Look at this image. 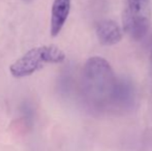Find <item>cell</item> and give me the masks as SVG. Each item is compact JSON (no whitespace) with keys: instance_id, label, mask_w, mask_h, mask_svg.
Returning a JSON list of instances; mask_svg holds the SVG:
<instances>
[{"instance_id":"6da1fadb","label":"cell","mask_w":152,"mask_h":151,"mask_svg":"<svg viewBox=\"0 0 152 151\" xmlns=\"http://www.w3.org/2000/svg\"><path fill=\"white\" fill-rule=\"evenodd\" d=\"M119 83L107 60L92 57L86 62L83 77L84 93L96 107L117 105Z\"/></svg>"},{"instance_id":"7a4b0ae2","label":"cell","mask_w":152,"mask_h":151,"mask_svg":"<svg viewBox=\"0 0 152 151\" xmlns=\"http://www.w3.org/2000/svg\"><path fill=\"white\" fill-rule=\"evenodd\" d=\"M65 59L64 52L55 44L40 46L29 50L10 67L15 78H24L39 71L46 64H57Z\"/></svg>"},{"instance_id":"3957f363","label":"cell","mask_w":152,"mask_h":151,"mask_svg":"<svg viewBox=\"0 0 152 151\" xmlns=\"http://www.w3.org/2000/svg\"><path fill=\"white\" fill-rule=\"evenodd\" d=\"M151 25V0H125L123 27L136 40L142 39Z\"/></svg>"},{"instance_id":"277c9868","label":"cell","mask_w":152,"mask_h":151,"mask_svg":"<svg viewBox=\"0 0 152 151\" xmlns=\"http://www.w3.org/2000/svg\"><path fill=\"white\" fill-rule=\"evenodd\" d=\"M72 0H54L51 12V35L57 36L65 24Z\"/></svg>"},{"instance_id":"5b68a950","label":"cell","mask_w":152,"mask_h":151,"mask_svg":"<svg viewBox=\"0 0 152 151\" xmlns=\"http://www.w3.org/2000/svg\"><path fill=\"white\" fill-rule=\"evenodd\" d=\"M96 34L100 44L104 46L116 44L122 38L121 28L112 20H104L98 23L96 26Z\"/></svg>"},{"instance_id":"8992f818","label":"cell","mask_w":152,"mask_h":151,"mask_svg":"<svg viewBox=\"0 0 152 151\" xmlns=\"http://www.w3.org/2000/svg\"><path fill=\"white\" fill-rule=\"evenodd\" d=\"M24 2H30V1H32V0H23Z\"/></svg>"}]
</instances>
